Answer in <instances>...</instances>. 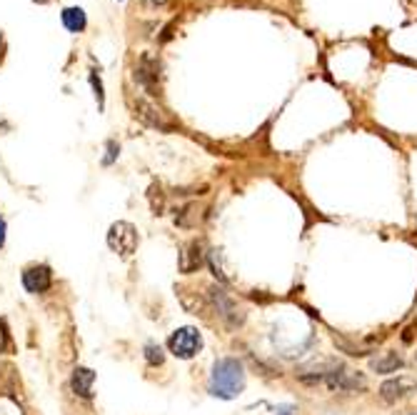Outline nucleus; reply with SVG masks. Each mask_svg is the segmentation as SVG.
<instances>
[{
    "mask_svg": "<svg viewBox=\"0 0 417 415\" xmlns=\"http://www.w3.org/2000/svg\"><path fill=\"white\" fill-rule=\"evenodd\" d=\"M397 368H402V355L397 350H385V353H380L377 358L370 360L372 373L387 375V373H395Z\"/></svg>",
    "mask_w": 417,
    "mask_h": 415,
    "instance_id": "obj_10",
    "label": "nucleus"
},
{
    "mask_svg": "<svg viewBox=\"0 0 417 415\" xmlns=\"http://www.w3.org/2000/svg\"><path fill=\"white\" fill-rule=\"evenodd\" d=\"M245 390V368L235 358L215 360L213 373H210V393L215 398H235Z\"/></svg>",
    "mask_w": 417,
    "mask_h": 415,
    "instance_id": "obj_1",
    "label": "nucleus"
},
{
    "mask_svg": "<svg viewBox=\"0 0 417 415\" xmlns=\"http://www.w3.org/2000/svg\"><path fill=\"white\" fill-rule=\"evenodd\" d=\"M205 243L203 241H190L188 246L180 251V261H178V268L180 273H185V275H190V273L200 270V266L205 263Z\"/></svg>",
    "mask_w": 417,
    "mask_h": 415,
    "instance_id": "obj_8",
    "label": "nucleus"
},
{
    "mask_svg": "<svg viewBox=\"0 0 417 415\" xmlns=\"http://www.w3.org/2000/svg\"><path fill=\"white\" fill-rule=\"evenodd\" d=\"M158 70L160 65L153 61L150 56H143V61H140V65H137V80L143 83L148 90H158Z\"/></svg>",
    "mask_w": 417,
    "mask_h": 415,
    "instance_id": "obj_11",
    "label": "nucleus"
},
{
    "mask_svg": "<svg viewBox=\"0 0 417 415\" xmlns=\"http://www.w3.org/2000/svg\"><path fill=\"white\" fill-rule=\"evenodd\" d=\"M178 293H180V300H183V305L188 308L190 313L208 315V300L198 298V293H190V290H178Z\"/></svg>",
    "mask_w": 417,
    "mask_h": 415,
    "instance_id": "obj_14",
    "label": "nucleus"
},
{
    "mask_svg": "<svg viewBox=\"0 0 417 415\" xmlns=\"http://www.w3.org/2000/svg\"><path fill=\"white\" fill-rule=\"evenodd\" d=\"M412 333H415V328H407L405 333H402V340H405V343H412Z\"/></svg>",
    "mask_w": 417,
    "mask_h": 415,
    "instance_id": "obj_21",
    "label": "nucleus"
},
{
    "mask_svg": "<svg viewBox=\"0 0 417 415\" xmlns=\"http://www.w3.org/2000/svg\"><path fill=\"white\" fill-rule=\"evenodd\" d=\"M107 150H110V155H107V158H105V163H112V160H115V150H117V145H115V143H110V145H107Z\"/></svg>",
    "mask_w": 417,
    "mask_h": 415,
    "instance_id": "obj_19",
    "label": "nucleus"
},
{
    "mask_svg": "<svg viewBox=\"0 0 417 415\" xmlns=\"http://www.w3.org/2000/svg\"><path fill=\"white\" fill-rule=\"evenodd\" d=\"M208 263H210V270H213V275L218 278L220 283H230L233 278H230V270L228 266H225V258L220 251H210L208 253Z\"/></svg>",
    "mask_w": 417,
    "mask_h": 415,
    "instance_id": "obj_13",
    "label": "nucleus"
},
{
    "mask_svg": "<svg viewBox=\"0 0 417 415\" xmlns=\"http://www.w3.org/2000/svg\"><path fill=\"white\" fill-rule=\"evenodd\" d=\"M198 203H190V205H185L183 211L178 213V218H175V223L178 226H183V228H195L198 226V221H200V216H198Z\"/></svg>",
    "mask_w": 417,
    "mask_h": 415,
    "instance_id": "obj_16",
    "label": "nucleus"
},
{
    "mask_svg": "<svg viewBox=\"0 0 417 415\" xmlns=\"http://www.w3.org/2000/svg\"><path fill=\"white\" fill-rule=\"evenodd\" d=\"M93 385H95V373L88 368H75V373H73V390H75V395L90 398Z\"/></svg>",
    "mask_w": 417,
    "mask_h": 415,
    "instance_id": "obj_12",
    "label": "nucleus"
},
{
    "mask_svg": "<svg viewBox=\"0 0 417 415\" xmlns=\"http://www.w3.org/2000/svg\"><path fill=\"white\" fill-rule=\"evenodd\" d=\"M325 385L330 390H337V393H362V390L367 388V380L362 373H357V370H347L345 365L340 363L330 375H327Z\"/></svg>",
    "mask_w": 417,
    "mask_h": 415,
    "instance_id": "obj_5",
    "label": "nucleus"
},
{
    "mask_svg": "<svg viewBox=\"0 0 417 415\" xmlns=\"http://www.w3.org/2000/svg\"><path fill=\"white\" fill-rule=\"evenodd\" d=\"M3 243H6V221L0 218V248H3Z\"/></svg>",
    "mask_w": 417,
    "mask_h": 415,
    "instance_id": "obj_20",
    "label": "nucleus"
},
{
    "mask_svg": "<svg viewBox=\"0 0 417 415\" xmlns=\"http://www.w3.org/2000/svg\"><path fill=\"white\" fill-rule=\"evenodd\" d=\"M63 23L70 33H80L85 28V13L80 8H65L63 11Z\"/></svg>",
    "mask_w": 417,
    "mask_h": 415,
    "instance_id": "obj_15",
    "label": "nucleus"
},
{
    "mask_svg": "<svg viewBox=\"0 0 417 415\" xmlns=\"http://www.w3.org/2000/svg\"><path fill=\"white\" fill-rule=\"evenodd\" d=\"M412 393H417V380L407 378V375H397V378H390L380 385V398L385 403H397V400L410 398Z\"/></svg>",
    "mask_w": 417,
    "mask_h": 415,
    "instance_id": "obj_6",
    "label": "nucleus"
},
{
    "mask_svg": "<svg viewBox=\"0 0 417 415\" xmlns=\"http://www.w3.org/2000/svg\"><path fill=\"white\" fill-rule=\"evenodd\" d=\"M137 231L135 226H130V223L120 221V223H112L110 226V233H107V246H110V251H115L117 256L122 258H130L132 253L137 251Z\"/></svg>",
    "mask_w": 417,
    "mask_h": 415,
    "instance_id": "obj_4",
    "label": "nucleus"
},
{
    "mask_svg": "<svg viewBox=\"0 0 417 415\" xmlns=\"http://www.w3.org/2000/svg\"><path fill=\"white\" fill-rule=\"evenodd\" d=\"M23 285L33 295H41V293L51 290L53 285V270L48 266H31L23 270Z\"/></svg>",
    "mask_w": 417,
    "mask_h": 415,
    "instance_id": "obj_7",
    "label": "nucleus"
},
{
    "mask_svg": "<svg viewBox=\"0 0 417 415\" xmlns=\"http://www.w3.org/2000/svg\"><path fill=\"white\" fill-rule=\"evenodd\" d=\"M135 115H137V118H140V120H143L145 125H150V128L163 130V133H168V130H173V128H175V123H173V120L165 118L163 110H158V108H155V105H150V103H145V100H137V105H135Z\"/></svg>",
    "mask_w": 417,
    "mask_h": 415,
    "instance_id": "obj_9",
    "label": "nucleus"
},
{
    "mask_svg": "<svg viewBox=\"0 0 417 415\" xmlns=\"http://www.w3.org/2000/svg\"><path fill=\"white\" fill-rule=\"evenodd\" d=\"M168 348H170V353H173L175 358L190 360V358H195L200 350H203V335H200L198 328L185 325V328H178L173 335H170Z\"/></svg>",
    "mask_w": 417,
    "mask_h": 415,
    "instance_id": "obj_3",
    "label": "nucleus"
},
{
    "mask_svg": "<svg viewBox=\"0 0 417 415\" xmlns=\"http://www.w3.org/2000/svg\"><path fill=\"white\" fill-rule=\"evenodd\" d=\"M415 363H417V353H415Z\"/></svg>",
    "mask_w": 417,
    "mask_h": 415,
    "instance_id": "obj_24",
    "label": "nucleus"
},
{
    "mask_svg": "<svg viewBox=\"0 0 417 415\" xmlns=\"http://www.w3.org/2000/svg\"><path fill=\"white\" fill-rule=\"evenodd\" d=\"M145 360H148V365H163V360H165V355H163V348L160 345H155V343H148L145 345Z\"/></svg>",
    "mask_w": 417,
    "mask_h": 415,
    "instance_id": "obj_17",
    "label": "nucleus"
},
{
    "mask_svg": "<svg viewBox=\"0 0 417 415\" xmlns=\"http://www.w3.org/2000/svg\"><path fill=\"white\" fill-rule=\"evenodd\" d=\"M150 3H153V6H163L165 0H150Z\"/></svg>",
    "mask_w": 417,
    "mask_h": 415,
    "instance_id": "obj_22",
    "label": "nucleus"
},
{
    "mask_svg": "<svg viewBox=\"0 0 417 415\" xmlns=\"http://www.w3.org/2000/svg\"><path fill=\"white\" fill-rule=\"evenodd\" d=\"M93 88H95V95H97V103H100V108H102V85H100V80H97L95 75H93Z\"/></svg>",
    "mask_w": 417,
    "mask_h": 415,
    "instance_id": "obj_18",
    "label": "nucleus"
},
{
    "mask_svg": "<svg viewBox=\"0 0 417 415\" xmlns=\"http://www.w3.org/2000/svg\"><path fill=\"white\" fill-rule=\"evenodd\" d=\"M36 3H48V0H36Z\"/></svg>",
    "mask_w": 417,
    "mask_h": 415,
    "instance_id": "obj_23",
    "label": "nucleus"
},
{
    "mask_svg": "<svg viewBox=\"0 0 417 415\" xmlns=\"http://www.w3.org/2000/svg\"><path fill=\"white\" fill-rule=\"evenodd\" d=\"M208 303L215 308V313L223 318V323L233 330L240 328V325L245 323V318H248V315H245V308L238 305V300H235L223 285H218V283L208 288Z\"/></svg>",
    "mask_w": 417,
    "mask_h": 415,
    "instance_id": "obj_2",
    "label": "nucleus"
}]
</instances>
